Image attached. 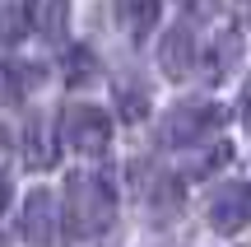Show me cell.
<instances>
[{
    "instance_id": "cell-1",
    "label": "cell",
    "mask_w": 251,
    "mask_h": 247,
    "mask_svg": "<svg viewBox=\"0 0 251 247\" xmlns=\"http://www.w3.org/2000/svg\"><path fill=\"white\" fill-rule=\"evenodd\" d=\"M65 224H70L75 238H98V233L112 229L117 220V196H112V182L98 173V168H75L65 177Z\"/></svg>"
},
{
    "instance_id": "cell-2",
    "label": "cell",
    "mask_w": 251,
    "mask_h": 247,
    "mask_svg": "<svg viewBox=\"0 0 251 247\" xmlns=\"http://www.w3.org/2000/svg\"><path fill=\"white\" fill-rule=\"evenodd\" d=\"M228 121L224 103H209V98H186L158 121V145L181 149V145H196V140H209L219 126Z\"/></svg>"
},
{
    "instance_id": "cell-3",
    "label": "cell",
    "mask_w": 251,
    "mask_h": 247,
    "mask_svg": "<svg viewBox=\"0 0 251 247\" xmlns=\"http://www.w3.org/2000/svg\"><path fill=\"white\" fill-rule=\"evenodd\" d=\"M61 131H65V145H70L75 154H84V159L102 154V149L112 145V121H107V112L93 108V103H75V108H65Z\"/></svg>"
},
{
    "instance_id": "cell-4",
    "label": "cell",
    "mask_w": 251,
    "mask_h": 247,
    "mask_svg": "<svg viewBox=\"0 0 251 247\" xmlns=\"http://www.w3.org/2000/svg\"><path fill=\"white\" fill-rule=\"evenodd\" d=\"M61 215H65V205L56 201V192L33 187L24 196V210H19V238L33 243V247H51L56 229H61Z\"/></svg>"
},
{
    "instance_id": "cell-5",
    "label": "cell",
    "mask_w": 251,
    "mask_h": 247,
    "mask_svg": "<svg viewBox=\"0 0 251 247\" xmlns=\"http://www.w3.org/2000/svg\"><path fill=\"white\" fill-rule=\"evenodd\" d=\"M209 229H219V233H237V229H247V220H251V187L247 182H224V187H214L209 192Z\"/></svg>"
},
{
    "instance_id": "cell-6",
    "label": "cell",
    "mask_w": 251,
    "mask_h": 247,
    "mask_svg": "<svg viewBox=\"0 0 251 247\" xmlns=\"http://www.w3.org/2000/svg\"><path fill=\"white\" fill-rule=\"evenodd\" d=\"M191 65H196V37H191L186 24H172L163 33V47H158V70L172 75V80H186Z\"/></svg>"
},
{
    "instance_id": "cell-7",
    "label": "cell",
    "mask_w": 251,
    "mask_h": 247,
    "mask_svg": "<svg viewBox=\"0 0 251 247\" xmlns=\"http://www.w3.org/2000/svg\"><path fill=\"white\" fill-rule=\"evenodd\" d=\"M61 154V131L51 117H33L24 126V164L28 168H51Z\"/></svg>"
},
{
    "instance_id": "cell-8",
    "label": "cell",
    "mask_w": 251,
    "mask_h": 247,
    "mask_svg": "<svg viewBox=\"0 0 251 247\" xmlns=\"http://www.w3.org/2000/svg\"><path fill=\"white\" fill-rule=\"evenodd\" d=\"M237 61H242V33H237V28H219V37L209 42V52L200 56L205 75L209 80H228Z\"/></svg>"
},
{
    "instance_id": "cell-9",
    "label": "cell",
    "mask_w": 251,
    "mask_h": 247,
    "mask_svg": "<svg viewBox=\"0 0 251 247\" xmlns=\"http://www.w3.org/2000/svg\"><path fill=\"white\" fill-rule=\"evenodd\" d=\"M37 80H42V65L0 61V98H5V103H24V93H33Z\"/></svg>"
},
{
    "instance_id": "cell-10",
    "label": "cell",
    "mask_w": 251,
    "mask_h": 247,
    "mask_svg": "<svg viewBox=\"0 0 251 247\" xmlns=\"http://www.w3.org/2000/svg\"><path fill=\"white\" fill-rule=\"evenodd\" d=\"M28 24L42 37H61L65 24H70V0H28Z\"/></svg>"
},
{
    "instance_id": "cell-11",
    "label": "cell",
    "mask_w": 251,
    "mask_h": 247,
    "mask_svg": "<svg viewBox=\"0 0 251 247\" xmlns=\"http://www.w3.org/2000/svg\"><path fill=\"white\" fill-rule=\"evenodd\" d=\"M93 75H98V61H93L89 47H65V56H61V80L65 84H89Z\"/></svg>"
},
{
    "instance_id": "cell-12",
    "label": "cell",
    "mask_w": 251,
    "mask_h": 247,
    "mask_svg": "<svg viewBox=\"0 0 251 247\" xmlns=\"http://www.w3.org/2000/svg\"><path fill=\"white\" fill-rule=\"evenodd\" d=\"M117 103H121V117L126 121H144V117H149V93H144V84H135V80L117 84Z\"/></svg>"
},
{
    "instance_id": "cell-13",
    "label": "cell",
    "mask_w": 251,
    "mask_h": 247,
    "mask_svg": "<svg viewBox=\"0 0 251 247\" xmlns=\"http://www.w3.org/2000/svg\"><path fill=\"white\" fill-rule=\"evenodd\" d=\"M153 24H158V0H126V33L130 37H144Z\"/></svg>"
},
{
    "instance_id": "cell-14",
    "label": "cell",
    "mask_w": 251,
    "mask_h": 247,
    "mask_svg": "<svg viewBox=\"0 0 251 247\" xmlns=\"http://www.w3.org/2000/svg\"><path fill=\"white\" fill-rule=\"evenodd\" d=\"M24 28H33V24H28V9H24V5H0V42H14Z\"/></svg>"
},
{
    "instance_id": "cell-15",
    "label": "cell",
    "mask_w": 251,
    "mask_h": 247,
    "mask_svg": "<svg viewBox=\"0 0 251 247\" xmlns=\"http://www.w3.org/2000/svg\"><path fill=\"white\" fill-rule=\"evenodd\" d=\"M153 205H158V210H177L181 205V182L158 177V182H153Z\"/></svg>"
},
{
    "instance_id": "cell-16",
    "label": "cell",
    "mask_w": 251,
    "mask_h": 247,
    "mask_svg": "<svg viewBox=\"0 0 251 247\" xmlns=\"http://www.w3.org/2000/svg\"><path fill=\"white\" fill-rule=\"evenodd\" d=\"M242 121H247V131H251V84H247V93H242Z\"/></svg>"
},
{
    "instance_id": "cell-17",
    "label": "cell",
    "mask_w": 251,
    "mask_h": 247,
    "mask_svg": "<svg viewBox=\"0 0 251 247\" xmlns=\"http://www.w3.org/2000/svg\"><path fill=\"white\" fill-rule=\"evenodd\" d=\"M5 205H9V177L0 173V215H5Z\"/></svg>"
}]
</instances>
